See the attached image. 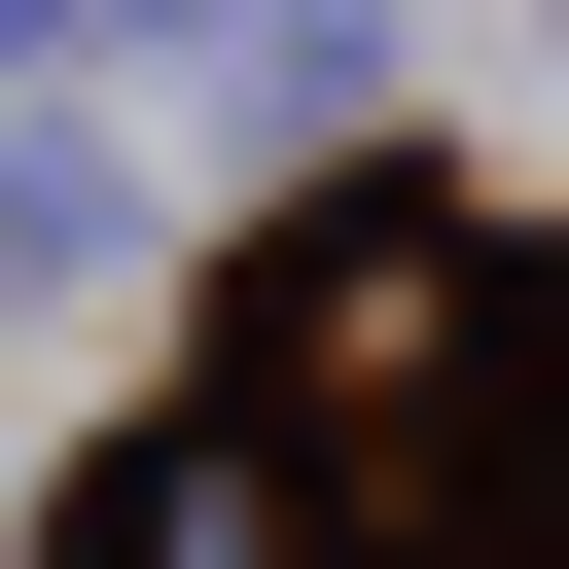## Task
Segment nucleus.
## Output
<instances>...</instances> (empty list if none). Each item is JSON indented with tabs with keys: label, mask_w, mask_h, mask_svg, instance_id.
<instances>
[{
	"label": "nucleus",
	"mask_w": 569,
	"mask_h": 569,
	"mask_svg": "<svg viewBox=\"0 0 569 569\" xmlns=\"http://www.w3.org/2000/svg\"><path fill=\"white\" fill-rule=\"evenodd\" d=\"M71 569H356V498H320L284 427H213V391H178V427H107V462H71Z\"/></svg>",
	"instance_id": "1"
}]
</instances>
